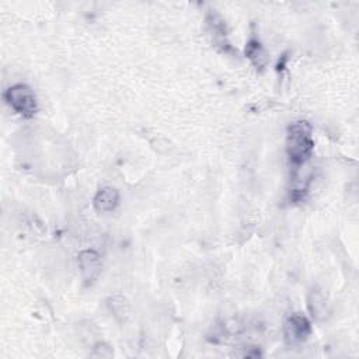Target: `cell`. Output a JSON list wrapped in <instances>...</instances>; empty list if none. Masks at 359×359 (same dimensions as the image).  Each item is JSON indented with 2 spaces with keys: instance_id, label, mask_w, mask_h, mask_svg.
Here are the masks:
<instances>
[{
  "instance_id": "cell-1",
  "label": "cell",
  "mask_w": 359,
  "mask_h": 359,
  "mask_svg": "<svg viewBox=\"0 0 359 359\" xmlns=\"http://www.w3.org/2000/svg\"><path fill=\"white\" fill-rule=\"evenodd\" d=\"M314 147V140L311 137V126L306 121L293 122L287 128L286 136V153L293 165L304 164Z\"/></svg>"
},
{
  "instance_id": "cell-4",
  "label": "cell",
  "mask_w": 359,
  "mask_h": 359,
  "mask_svg": "<svg viewBox=\"0 0 359 359\" xmlns=\"http://www.w3.org/2000/svg\"><path fill=\"white\" fill-rule=\"evenodd\" d=\"M77 264L81 273V279L86 285L94 283L102 269L101 255L94 250H83L77 255Z\"/></svg>"
},
{
  "instance_id": "cell-8",
  "label": "cell",
  "mask_w": 359,
  "mask_h": 359,
  "mask_svg": "<svg viewBox=\"0 0 359 359\" xmlns=\"http://www.w3.org/2000/svg\"><path fill=\"white\" fill-rule=\"evenodd\" d=\"M107 307L114 316V318L121 324L128 323V320L130 318V303L122 294L109 296L107 299Z\"/></svg>"
},
{
  "instance_id": "cell-10",
  "label": "cell",
  "mask_w": 359,
  "mask_h": 359,
  "mask_svg": "<svg viewBox=\"0 0 359 359\" xmlns=\"http://www.w3.org/2000/svg\"><path fill=\"white\" fill-rule=\"evenodd\" d=\"M93 356L95 358H112L114 356V351L112 348L105 344V342H97L94 346H93V352H91Z\"/></svg>"
},
{
  "instance_id": "cell-7",
  "label": "cell",
  "mask_w": 359,
  "mask_h": 359,
  "mask_svg": "<svg viewBox=\"0 0 359 359\" xmlns=\"http://www.w3.org/2000/svg\"><path fill=\"white\" fill-rule=\"evenodd\" d=\"M93 205L98 213L114 212L116 209V206L119 205V191L112 187L101 188L95 194V196L93 199Z\"/></svg>"
},
{
  "instance_id": "cell-6",
  "label": "cell",
  "mask_w": 359,
  "mask_h": 359,
  "mask_svg": "<svg viewBox=\"0 0 359 359\" xmlns=\"http://www.w3.org/2000/svg\"><path fill=\"white\" fill-rule=\"evenodd\" d=\"M307 310L316 321H325L331 314V307L327 296L318 287H314L307 294Z\"/></svg>"
},
{
  "instance_id": "cell-9",
  "label": "cell",
  "mask_w": 359,
  "mask_h": 359,
  "mask_svg": "<svg viewBox=\"0 0 359 359\" xmlns=\"http://www.w3.org/2000/svg\"><path fill=\"white\" fill-rule=\"evenodd\" d=\"M245 56L251 60V63L262 70L265 69V66L268 65V60H269V56H268V52L265 50V48L262 46V43L257 39V38H251L248 42H247V46H245Z\"/></svg>"
},
{
  "instance_id": "cell-5",
  "label": "cell",
  "mask_w": 359,
  "mask_h": 359,
  "mask_svg": "<svg viewBox=\"0 0 359 359\" xmlns=\"http://www.w3.org/2000/svg\"><path fill=\"white\" fill-rule=\"evenodd\" d=\"M206 24H208V28L212 35V41H213L215 46H217L224 53L234 52L233 46L230 45V42L227 39V29H226V24L223 21V18L217 13L210 11L206 15Z\"/></svg>"
},
{
  "instance_id": "cell-3",
  "label": "cell",
  "mask_w": 359,
  "mask_h": 359,
  "mask_svg": "<svg viewBox=\"0 0 359 359\" xmlns=\"http://www.w3.org/2000/svg\"><path fill=\"white\" fill-rule=\"evenodd\" d=\"M311 334L309 318L300 313L290 314L283 323V338L289 346L303 344Z\"/></svg>"
},
{
  "instance_id": "cell-2",
  "label": "cell",
  "mask_w": 359,
  "mask_h": 359,
  "mask_svg": "<svg viewBox=\"0 0 359 359\" xmlns=\"http://www.w3.org/2000/svg\"><path fill=\"white\" fill-rule=\"evenodd\" d=\"M4 100L14 112L24 118H32L38 109L36 98L27 84H14L4 91Z\"/></svg>"
}]
</instances>
